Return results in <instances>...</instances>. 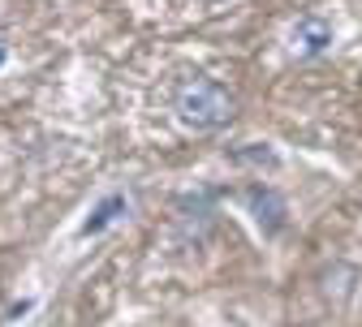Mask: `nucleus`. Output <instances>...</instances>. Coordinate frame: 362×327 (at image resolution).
<instances>
[{
  "label": "nucleus",
  "mask_w": 362,
  "mask_h": 327,
  "mask_svg": "<svg viewBox=\"0 0 362 327\" xmlns=\"http://www.w3.org/2000/svg\"><path fill=\"white\" fill-rule=\"evenodd\" d=\"M238 117V100H233V90L229 86H220L211 78H194L177 90V121L186 125V129H220V125H229Z\"/></svg>",
  "instance_id": "f257e3e1"
},
{
  "label": "nucleus",
  "mask_w": 362,
  "mask_h": 327,
  "mask_svg": "<svg viewBox=\"0 0 362 327\" xmlns=\"http://www.w3.org/2000/svg\"><path fill=\"white\" fill-rule=\"evenodd\" d=\"M293 48H298V57H320V52H328L332 48V26L324 18H315V13L298 18V26H293Z\"/></svg>",
  "instance_id": "f03ea898"
},
{
  "label": "nucleus",
  "mask_w": 362,
  "mask_h": 327,
  "mask_svg": "<svg viewBox=\"0 0 362 327\" xmlns=\"http://www.w3.org/2000/svg\"><path fill=\"white\" fill-rule=\"evenodd\" d=\"M246 198H250V211H255L263 232H281L285 228V198L272 190V185H255Z\"/></svg>",
  "instance_id": "7ed1b4c3"
},
{
  "label": "nucleus",
  "mask_w": 362,
  "mask_h": 327,
  "mask_svg": "<svg viewBox=\"0 0 362 327\" xmlns=\"http://www.w3.org/2000/svg\"><path fill=\"white\" fill-rule=\"evenodd\" d=\"M117 211H125V198L121 194H112V198H104L95 211H90V220L82 224V237H90V232H104L112 220H117Z\"/></svg>",
  "instance_id": "20e7f679"
},
{
  "label": "nucleus",
  "mask_w": 362,
  "mask_h": 327,
  "mask_svg": "<svg viewBox=\"0 0 362 327\" xmlns=\"http://www.w3.org/2000/svg\"><path fill=\"white\" fill-rule=\"evenodd\" d=\"M0 65H5V43H0Z\"/></svg>",
  "instance_id": "39448f33"
}]
</instances>
